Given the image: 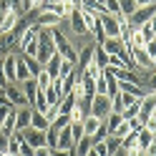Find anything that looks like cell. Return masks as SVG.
I'll return each instance as SVG.
<instances>
[{"label": "cell", "mask_w": 156, "mask_h": 156, "mask_svg": "<svg viewBox=\"0 0 156 156\" xmlns=\"http://www.w3.org/2000/svg\"><path fill=\"white\" fill-rule=\"evenodd\" d=\"M156 15V5H144V8H136V13L129 18V25L131 28H141L151 20V18Z\"/></svg>", "instance_id": "1"}, {"label": "cell", "mask_w": 156, "mask_h": 156, "mask_svg": "<svg viewBox=\"0 0 156 156\" xmlns=\"http://www.w3.org/2000/svg\"><path fill=\"white\" fill-rule=\"evenodd\" d=\"M5 101L13 106V108H20V106H28L25 103V96H23V88H20V83H8L5 86Z\"/></svg>", "instance_id": "2"}, {"label": "cell", "mask_w": 156, "mask_h": 156, "mask_svg": "<svg viewBox=\"0 0 156 156\" xmlns=\"http://www.w3.org/2000/svg\"><path fill=\"white\" fill-rule=\"evenodd\" d=\"M111 113V98H106V96H93L91 101V116H96V119H106V116Z\"/></svg>", "instance_id": "3"}, {"label": "cell", "mask_w": 156, "mask_h": 156, "mask_svg": "<svg viewBox=\"0 0 156 156\" xmlns=\"http://www.w3.org/2000/svg\"><path fill=\"white\" fill-rule=\"evenodd\" d=\"M101 28H103V35L106 38H121V20L113 15H101Z\"/></svg>", "instance_id": "4"}, {"label": "cell", "mask_w": 156, "mask_h": 156, "mask_svg": "<svg viewBox=\"0 0 156 156\" xmlns=\"http://www.w3.org/2000/svg\"><path fill=\"white\" fill-rule=\"evenodd\" d=\"M30 119H33V108H30V106H20V108H15V133L30 129Z\"/></svg>", "instance_id": "5"}, {"label": "cell", "mask_w": 156, "mask_h": 156, "mask_svg": "<svg viewBox=\"0 0 156 156\" xmlns=\"http://www.w3.org/2000/svg\"><path fill=\"white\" fill-rule=\"evenodd\" d=\"M131 61H133V71H151L154 68L151 58L146 55L144 48H131Z\"/></svg>", "instance_id": "6"}, {"label": "cell", "mask_w": 156, "mask_h": 156, "mask_svg": "<svg viewBox=\"0 0 156 156\" xmlns=\"http://www.w3.org/2000/svg\"><path fill=\"white\" fill-rule=\"evenodd\" d=\"M20 139L28 144V146H33V149H38V146H45V131H35V129H25L18 133Z\"/></svg>", "instance_id": "7"}, {"label": "cell", "mask_w": 156, "mask_h": 156, "mask_svg": "<svg viewBox=\"0 0 156 156\" xmlns=\"http://www.w3.org/2000/svg\"><path fill=\"white\" fill-rule=\"evenodd\" d=\"M63 20L58 15H53V13H38V18H35V25L38 28H48V30H53V28H58Z\"/></svg>", "instance_id": "8"}, {"label": "cell", "mask_w": 156, "mask_h": 156, "mask_svg": "<svg viewBox=\"0 0 156 156\" xmlns=\"http://www.w3.org/2000/svg\"><path fill=\"white\" fill-rule=\"evenodd\" d=\"M20 88H23V96H25V103L33 108L35 96H38V83H35V78H28V81H23V83H20Z\"/></svg>", "instance_id": "9"}, {"label": "cell", "mask_w": 156, "mask_h": 156, "mask_svg": "<svg viewBox=\"0 0 156 156\" xmlns=\"http://www.w3.org/2000/svg\"><path fill=\"white\" fill-rule=\"evenodd\" d=\"M18 20H20V13H18V10H13V13H5L3 18H0V35L10 33L13 28L18 25Z\"/></svg>", "instance_id": "10"}, {"label": "cell", "mask_w": 156, "mask_h": 156, "mask_svg": "<svg viewBox=\"0 0 156 156\" xmlns=\"http://www.w3.org/2000/svg\"><path fill=\"white\" fill-rule=\"evenodd\" d=\"M93 48H96V43H88V45L78 48V66L76 68H86V66L93 63Z\"/></svg>", "instance_id": "11"}, {"label": "cell", "mask_w": 156, "mask_h": 156, "mask_svg": "<svg viewBox=\"0 0 156 156\" xmlns=\"http://www.w3.org/2000/svg\"><path fill=\"white\" fill-rule=\"evenodd\" d=\"M101 123H103L101 119H96V116H91V113H88V116H86V119L81 121V129H83V136H88V139H91V136H93L96 131L101 129Z\"/></svg>", "instance_id": "12"}, {"label": "cell", "mask_w": 156, "mask_h": 156, "mask_svg": "<svg viewBox=\"0 0 156 156\" xmlns=\"http://www.w3.org/2000/svg\"><path fill=\"white\" fill-rule=\"evenodd\" d=\"M154 139H156V136H154L151 131H146L144 126H141L139 131H136V146H139L141 151H149V146L154 144Z\"/></svg>", "instance_id": "13"}, {"label": "cell", "mask_w": 156, "mask_h": 156, "mask_svg": "<svg viewBox=\"0 0 156 156\" xmlns=\"http://www.w3.org/2000/svg\"><path fill=\"white\" fill-rule=\"evenodd\" d=\"M61 61H63V58L55 53V55L51 58V61H48V63L43 66V71H45L48 76H51V81H55V78H61Z\"/></svg>", "instance_id": "14"}, {"label": "cell", "mask_w": 156, "mask_h": 156, "mask_svg": "<svg viewBox=\"0 0 156 156\" xmlns=\"http://www.w3.org/2000/svg\"><path fill=\"white\" fill-rule=\"evenodd\" d=\"M20 136L18 133H10V136H5V151L8 154H13V156H20Z\"/></svg>", "instance_id": "15"}, {"label": "cell", "mask_w": 156, "mask_h": 156, "mask_svg": "<svg viewBox=\"0 0 156 156\" xmlns=\"http://www.w3.org/2000/svg\"><path fill=\"white\" fill-rule=\"evenodd\" d=\"M93 66H96V68H101V71L108 66V53H106L98 43H96V48H93Z\"/></svg>", "instance_id": "16"}, {"label": "cell", "mask_w": 156, "mask_h": 156, "mask_svg": "<svg viewBox=\"0 0 156 156\" xmlns=\"http://www.w3.org/2000/svg\"><path fill=\"white\" fill-rule=\"evenodd\" d=\"M58 149H63V151H71V154H73V139H71V129H63L61 133H58Z\"/></svg>", "instance_id": "17"}, {"label": "cell", "mask_w": 156, "mask_h": 156, "mask_svg": "<svg viewBox=\"0 0 156 156\" xmlns=\"http://www.w3.org/2000/svg\"><path fill=\"white\" fill-rule=\"evenodd\" d=\"M15 78H18V83H23V81H28V78H33L30 76V71H28V66H25V61L20 58V53H18V66H15Z\"/></svg>", "instance_id": "18"}, {"label": "cell", "mask_w": 156, "mask_h": 156, "mask_svg": "<svg viewBox=\"0 0 156 156\" xmlns=\"http://www.w3.org/2000/svg\"><path fill=\"white\" fill-rule=\"evenodd\" d=\"M121 45H123V43H121V38H106V41L101 43V48H103L108 55H116V53L121 51Z\"/></svg>", "instance_id": "19"}, {"label": "cell", "mask_w": 156, "mask_h": 156, "mask_svg": "<svg viewBox=\"0 0 156 156\" xmlns=\"http://www.w3.org/2000/svg\"><path fill=\"white\" fill-rule=\"evenodd\" d=\"M103 78H106V96H108V98H116V96H119V81H116L113 76H108V73H103Z\"/></svg>", "instance_id": "20"}, {"label": "cell", "mask_w": 156, "mask_h": 156, "mask_svg": "<svg viewBox=\"0 0 156 156\" xmlns=\"http://www.w3.org/2000/svg\"><path fill=\"white\" fill-rule=\"evenodd\" d=\"M121 113H108V116H106V119H103V123H106V131H108V136L116 131V129H119V126H121Z\"/></svg>", "instance_id": "21"}, {"label": "cell", "mask_w": 156, "mask_h": 156, "mask_svg": "<svg viewBox=\"0 0 156 156\" xmlns=\"http://www.w3.org/2000/svg\"><path fill=\"white\" fill-rule=\"evenodd\" d=\"M48 123L45 121V116L43 113H38V111H33V119H30V129H35V131H48Z\"/></svg>", "instance_id": "22"}, {"label": "cell", "mask_w": 156, "mask_h": 156, "mask_svg": "<svg viewBox=\"0 0 156 156\" xmlns=\"http://www.w3.org/2000/svg\"><path fill=\"white\" fill-rule=\"evenodd\" d=\"M119 5H121V18H126V20H129V18L136 13V0H119Z\"/></svg>", "instance_id": "23"}, {"label": "cell", "mask_w": 156, "mask_h": 156, "mask_svg": "<svg viewBox=\"0 0 156 156\" xmlns=\"http://www.w3.org/2000/svg\"><path fill=\"white\" fill-rule=\"evenodd\" d=\"M91 146H93V141L88 139V136H83V139L76 144V149H73V156H86V154L91 151Z\"/></svg>", "instance_id": "24"}, {"label": "cell", "mask_w": 156, "mask_h": 156, "mask_svg": "<svg viewBox=\"0 0 156 156\" xmlns=\"http://www.w3.org/2000/svg\"><path fill=\"white\" fill-rule=\"evenodd\" d=\"M20 58H23V61H25V66H28V71H30V76H33V78H35L38 73L43 71V66L38 63V61H35L33 55H23V53H20Z\"/></svg>", "instance_id": "25"}, {"label": "cell", "mask_w": 156, "mask_h": 156, "mask_svg": "<svg viewBox=\"0 0 156 156\" xmlns=\"http://www.w3.org/2000/svg\"><path fill=\"white\" fill-rule=\"evenodd\" d=\"M103 144H106V151H108V156H116V151L121 149V139H116V136H106Z\"/></svg>", "instance_id": "26"}, {"label": "cell", "mask_w": 156, "mask_h": 156, "mask_svg": "<svg viewBox=\"0 0 156 156\" xmlns=\"http://www.w3.org/2000/svg\"><path fill=\"white\" fill-rule=\"evenodd\" d=\"M103 8H106V13H108V15L121 18V5H119V0H103Z\"/></svg>", "instance_id": "27"}, {"label": "cell", "mask_w": 156, "mask_h": 156, "mask_svg": "<svg viewBox=\"0 0 156 156\" xmlns=\"http://www.w3.org/2000/svg\"><path fill=\"white\" fill-rule=\"evenodd\" d=\"M139 111H141V106H139V101H136L133 106H129V108L121 111V119H123V121H133L136 116H139Z\"/></svg>", "instance_id": "28"}, {"label": "cell", "mask_w": 156, "mask_h": 156, "mask_svg": "<svg viewBox=\"0 0 156 156\" xmlns=\"http://www.w3.org/2000/svg\"><path fill=\"white\" fill-rule=\"evenodd\" d=\"M68 126H71V116H58V119L51 123V129H55V131H63V129H68Z\"/></svg>", "instance_id": "29"}, {"label": "cell", "mask_w": 156, "mask_h": 156, "mask_svg": "<svg viewBox=\"0 0 156 156\" xmlns=\"http://www.w3.org/2000/svg\"><path fill=\"white\" fill-rule=\"evenodd\" d=\"M35 83H38V91H45L48 86H51V76H48L45 71H41V73L35 76Z\"/></svg>", "instance_id": "30"}, {"label": "cell", "mask_w": 156, "mask_h": 156, "mask_svg": "<svg viewBox=\"0 0 156 156\" xmlns=\"http://www.w3.org/2000/svg\"><path fill=\"white\" fill-rule=\"evenodd\" d=\"M144 88H146V91H154V93H156V68H154V71H151L149 76H146V81H144Z\"/></svg>", "instance_id": "31"}, {"label": "cell", "mask_w": 156, "mask_h": 156, "mask_svg": "<svg viewBox=\"0 0 156 156\" xmlns=\"http://www.w3.org/2000/svg\"><path fill=\"white\" fill-rule=\"evenodd\" d=\"M144 51H146V55L151 58V63H154V68H156V38L146 43V48H144Z\"/></svg>", "instance_id": "32"}, {"label": "cell", "mask_w": 156, "mask_h": 156, "mask_svg": "<svg viewBox=\"0 0 156 156\" xmlns=\"http://www.w3.org/2000/svg\"><path fill=\"white\" fill-rule=\"evenodd\" d=\"M73 71H76V63H71V61H61V78L71 76Z\"/></svg>", "instance_id": "33"}, {"label": "cell", "mask_w": 156, "mask_h": 156, "mask_svg": "<svg viewBox=\"0 0 156 156\" xmlns=\"http://www.w3.org/2000/svg\"><path fill=\"white\" fill-rule=\"evenodd\" d=\"M43 116H45V121H48V123H53L58 116H61V111H58V106H48V111H45Z\"/></svg>", "instance_id": "34"}, {"label": "cell", "mask_w": 156, "mask_h": 156, "mask_svg": "<svg viewBox=\"0 0 156 156\" xmlns=\"http://www.w3.org/2000/svg\"><path fill=\"white\" fill-rule=\"evenodd\" d=\"M139 98H133L131 93H121V103H123V108H129V106H133Z\"/></svg>", "instance_id": "35"}, {"label": "cell", "mask_w": 156, "mask_h": 156, "mask_svg": "<svg viewBox=\"0 0 156 156\" xmlns=\"http://www.w3.org/2000/svg\"><path fill=\"white\" fill-rule=\"evenodd\" d=\"M144 129H146V131H151V133L156 136V116H154V113L149 116V121H146V123H144Z\"/></svg>", "instance_id": "36"}, {"label": "cell", "mask_w": 156, "mask_h": 156, "mask_svg": "<svg viewBox=\"0 0 156 156\" xmlns=\"http://www.w3.org/2000/svg\"><path fill=\"white\" fill-rule=\"evenodd\" d=\"M10 111H13V106H10V103H0V123H3V119H5Z\"/></svg>", "instance_id": "37"}, {"label": "cell", "mask_w": 156, "mask_h": 156, "mask_svg": "<svg viewBox=\"0 0 156 156\" xmlns=\"http://www.w3.org/2000/svg\"><path fill=\"white\" fill-rule=\"evenodd\" d=\"M33 156H51V149L48 146H38V149H33Z\"/></svg>", "instance_id": "38"}, {"label": "cell", "mask_w": 156, "mask_h": 156, "mask_svg": "<svg viewBox=\"0 0 156 156\" xmlns=\"http://www.w3.org/2000/svg\"><path fill=\"white\" fill-rule=\"evenodd\" d=\"M20 156H33V146H28L25 141H20Z\"/></svg>", "instance_id": "39"}, {"label": "cell", "mask_w": 156, "mask_h": 156, "mask_svg": "<svg viewBox=\"0 0 156 156\" xmlns=\"http://www.w3.org/2000/svg\"><path fill=\"white\" fill-rule=\"evenodd\" d=\"M51 156H73V154H71V151H63V149H53Z\"/></svg>", "instance_id": "40"}, {"label": "cell", "mask_w": 156, "mask_h": 156, "mask_svg": "<svg viewBox=\"0 0 156 156\" xmlns=\"http://www.w3.org/2000/svg\"><path fill=\"white\" fill-rule=\"evenodd\" d=\"M136 5L144 8V5H156V3H154V0H136Z\"/></svg>", "instance_id": "41"}, {"label": "cell", "mask_w": 156, "mask_h": 156, "mask_svg": "<svg viewBox=\"0 0 156 156\" xmlns=\"http://www.w3.org/2000/svg\"><path fill=\"white\" fill-rule=\"evenodd\" d=\"M149 25H151V30H154V35H156V15H154L151 20H149Z\"/></svg>", "instance_id": "42"}, {"label": "cell", "mask_w": 156, "mask_h": 156, "mask_svg": "<svg viewBox=\"0 0 156 156\" xmlns=\"http://www.w3.org/2000/svg\"><path fill=\"white\" fill-rule=\"evenodd\" d=\"M68 3H71L73 8H81V0H68Z\"/></svg>", "instance_id": "43"}, {"label": "cell", "mask_w": 156, "mask_h": 156, "mask_svg": "<svg viewBox=\"0 0 156 156\" xmlns=\"http://www.w3.org/2000/svg\"><path fill=\"white\" fill-rule=\"evenodd\" d=\"M3 151H5V149H3V146H0V154H3Z\"/></svg>", "instance_id": "44"}, {"label": "cell", "mask_w": 156, "mask_h": 156, "mask_svg": "<svg viewBox=\"0 0 156 156\" xmlns=\"http://www.w3.org/2000/svg\"><path fill=\"white\" fill-rule=\"evenodd\" d=\"M154 116H156V108H154Z\"/></svg>", "instance_id": "45"}, {"label": "cell", "mask_w": 156, "mask_h": 156, "mask_svg": "<svg viewBox=\"0 0 156 156\" xmlns=\"http://www.w3.org/2000/svg\"><path fill=\"white\" fill-rule=\"evenodd\" d=\"M0 133H3V129H0Z\"/></svg>", "instance_id": "46"}, {"label": "cell", "mask_w": 156, "mask_h": 156, "mask_svg": "<svg viewBox=\"0 0 156 156\" xmlns=\"http://www.w3.org/2000/svg\"><path fill=\"white\" fill-rule=\"evenodd\" d=\"M154 3H156V0H154Z\"/></svg>", "instance_id": "47"}]
</instances>
